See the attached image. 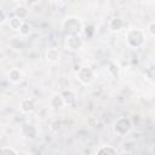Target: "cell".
<instances>
[{
    "label": "cell",
    "mask_w": 155,
    "mask_h": 155,
    "mask_svg": "<svg viewBox=\"0 0 155 155\" xmlns=\"http://www.w3.org/2000/svg\"><path fill=\"white\" fill-rule=\"evenodd\" d=\"M35 109H36V103H35V101L33 98L25 97L19 103V110L23 114H31V113L35 111Z\"/></svg>",
    "instance_id": "cell-7"
},
{
    "label": "cell",
    "mask_w": 155,
    "mask_h": 155,
    "mask_svg": "<svg viewBox=\"0 0 155 155\" xmlns=\"http://www.w3.org/2000/svg\"><path fill=\"white\" fill-rule=\"evenodd\" d=\"M0 154L1 155H17L18 154V150L12 148V147H8V145H5V147H1L0 148Z\"/></svg>",
    "instance_id": "cell-18"
},
{
    "label": "cell",
    "mask_w": 155,
    "mask_h": 155,
    "mask_svg": "<svg viewBox=\"0 0 155 155\" xmlns=\"http://www.w3.org/2000/svg\"><path fill=\"white\" fill-rule=\"evenodd\" d=\"M143 4H153L154 2V0H140Z\"/></svg>",
    "instance_id": "cell-22"
},
{
    "label": "cell",
    "mask_w": 155,
    "mask_h": 155,
    "mask_svg": "<svg viewBox=\"0 0 155 155\" xmlns=\"http://www.w3.org/2000/svg\"><path fill=\"white\" fill-rule=\"evenodd\" d=\"M4 58H5V52L2 50H0V63L4 61Z\"/></svg>",
    "instance_id": "cell-21"
},
{
    "label": "cell",
    "mask_w": 155,
    "mask_h": 155,
    "mask_svg": "<svg viewBox=\"0 0 155 155\" xmlns=\"http://www.w3.org/2000/svg\"><path fill=\"white\" fill-rule=\"evenodd\" d=\"M117 153V149L114 148L113 145H101L97 150H96V154L98 155H109V154H116Z\"/></svg>",
    "instance_id": "cell-14"
},
{
    "label": "cell",
    "mask_w": 155,
    "mask_h": 155,
    "mask_svg": "<svg viewBox=\"0 0 155 155\" xmlns=\"http://www.w3.org/2000/svg\"><path fill=\"white\" fill-rule=\"evenodd\" d=\"M25 1V4L28 5V6H35V5H38L41 0H24Z\"/></svg>",
    "instance_id": "cell-20"
},
{
    "label": "cell",
    "mask_w": 155,
    "mask_h": 155,
    "mask_svg": "<svg viewBox=\"0 0 155 155\" xmlns=\"http://www.w3.org/2000/svg\"><path fill=\"white\" fill-rule=\"evenodd\" d=\"M50 1H51V2H59L61 0H50Z\"/></svg>",
    "instance_id": "cell-23"
},
{
    "label": "cell",
    "mask_w": 155,
    "mask_h": 155,
    "mask_svg": "<svg viewBox=\"0 0 155 155\" xmlns=\"http://www.w3.org/2000/svg\"><path fill=\"white\" fill-rule=\"evenodd\" d=\"M145 34H147V36H149V38H155V21L153 19V21H150L148 24H147V27H145Z\"/></svg>",
    "instance_id": "cell-17"
},
{
    "label": "cell",
    "mask_w": 155,
    "mask_h": 155,
    "mask_svg": "<svg viewBox=\"0 0 155 155\" xmlns=\"http://www.w3.org/2000/svg\"><path fill=\"white\" fill-rule=\"evenodd\" d=\"M108 28H109V30L113 31V33H120V31L125 28V22L122 21V18H119V17L113 18V19L109 22Z\"/></svg>",
    "instance_id": "cell-11"
},
{
    "label": "cell",
    "mask_w": 155,
    "mask_h": 155,
    "mask_svg": "<svg viewBox=\"0 0 155 155\" xmlns=\"http://www.w3.org/2000/svg\"><path fill=\"white\" fill-rule=\"evenodd\" d=\"M13 16L18 17L22 21H27V18L29 16L28 6H25V5H18V6H16V8L13 11Z\"/></svg>",
    "instance_id": "cell-13"
},
{
    "label": "cell",
    "mask_w": 155,
    "mask_h": 155,
    "mask_svg": "<svg viewBox=\"0 0 155 155\" xmlns=\"http://www.w3.org/2000/svg\"><path fill=\"white\" fill-rule=\"evenodd\" d=\"M61 94H62V97H63L64 105L71 107V105L75 104V102H76V94H75V92H74L73 90H69V88H68V90H64V91L61 92Z\"/></svg>",
    "instance_id": "cell-10"
},
{
    "label": "cell",
    "mask_w": 155,
    "mask_h": 155,
    "mask_svg": "<svg viewBox=\"0 0 155 155\" xmlns=\"http://www.w3.org/2000/svg\"><path fill=\"white\" fill-rule=\"evenodd\" d=\"M18 33H19V36H21V38H27V36H29L30 33H31V25L29 24V22L23 21V23H22V25H21Z\"/></svg>",
    "instance_id": "cell-16"
},
{
    "label": "cell",
    "mask_w": 155,
    "mask_h": 155,
    "mask_svg": "<svg viewBox=\"0 0 155 155\" xmlns=\"http://www.w3.org/2000/svg\"><path fill=\"white\" fill-rule=\"evenodd\" d=\"M7 80L11 84H13V85H17V84L22 82V80H23V73H22V70H19L18 68L10 69L8 73H7Z\"/></svg>",
    "instance_id": "cell-9"
},
{
    "label": "cell",
    "mask_w": 155,
    "mask_h": 155,
    "mask_svg": "<svg viewBox=\"0 0 155 155\" xmlns=\"http://www.w3.org/2000/svg\"><path fill=\"white\" fill-rule=\"evenodd\" d=\"M84 40L81 35H65L63 41V47L68 52H78L84 47Z\"/></svg>",
    "instance_id": "cell-4"
},
{
    "label": "cell",
    "mask_w": 155,
    "mask_h": 155,
    "mask_svg": "<svg viewBox=\"0 0 155 155\" xmlns=\"http://www.w3.org/2000/svg\"><path fill=\"white\" fill-rule=\"evenodd\" d=\"M12 1H21V0H12Z\"/></svg>",
    "instance_id": "cell-24"
},
{
    "label": "cell",
    "mask_w": 155,
    "mask_h": 155,
    "mask_svg": "<svg viewBox=\"0 0 155 155\" xmlns=\"http://www.w3.org/2000/svg\"><path fill=\"white\" fill-rule=\"evenodd\" d=\"M6 22H7V15L2 8H0V25H2Z\"/></svg>",
    "instance_id": "cell-19"
},
{
    "label": "cell",
    "mask_w": 155,
    "mask_h": 155,
    "mask_svg": "<svg viewBox=\"0 0 155 155\" xmlns=\"http://www.w3.org/2000/svg\"><path fill=\"white\" fill-rule=\"evenodd\" d=\"M133 127V124L128 116H120L113 124V132L119 137L127 136Z\"/></svg>",
    "instance_id": "cell-3"
},
{
    "label": "cell",
    "mask_w": 155,
    "mask_h": 155,
    "mask_svg": "<svg viewBox=\"0 0 155 155\" xmlns=\"http://www.w3.org/2000/svg\"><path fill=\"white\" fill-rule=\"evenodd\" d=\"M61 30L64 35H81L84 31V23L80 17L70 15L62 21Z\"/></svg>",
    "instance_id": "cell-1"
},
{
    "label": "cell",
    "mask_w": 155,
    "mask_h": 155,
    "mask_svg": "<svg viewBox=\"0 0 155 155\" xmlns=\"http://www.w3.org/2000/svg\"><path fill=\"white\" fill-rule=\"evenodd\" d=\"M50 105L54 109H59V108L64 107V101H63V97H62L61 92L52 93V96L50 97Z\"/></svg>",
    "instance_id": "cell-12"
},
{
    "label": "cell",
    "mask_w": 155,
    "mask_h": 155,
    "mask_svg": "<svg viewBox=\"0 0 155 155\" xmlns=\"http://www.w3.org/2000/svg\"><path fill=\"white\" fill-rule=\"evenodd\" d=\"M19 134L28 140H34L38 137V128L31 124H23L19 128Z\"/></svg>",
    "instance_id": "cell-6"
},
{
    "label": "cell",
    "mask_w": 155,
    "mask_h": 155,
    "mask_svg": "<svg viewBox=\"0 0 155 155\" xmlns=\"http://www.w3.org/2000/svg\"><path fill=\"white\" fill-rule=\"evenodd\" d=\"M76 79L84 86H88V85H91L94 81L96 74H94V71L90 67L84 65V67H80L79 70L76 71Z\"/></svg>",
    "instance_id": "cell-5"
},
{
    "label": "cell",
    "mask_w": 155,
    "mask_h": 155,
    "mask_svg": "<svg viewBox=\"0 0 155 155\" xmlns=\"http://www.w3.org/2000/svg\"><path fill=\"white\" fill-rule=\"evenodd\" d=\"M45 58L48 63H57L61 61L62 58V53L58 48L56 47H50L48 50H46L45 52Z\"/></svg>",
    "instance_id": "cell-8"
},
{
    "label": "cell",
    "mask_w": 155,
    "mask_h": 155,
    "mask_svg": "<svg viewBox=\"0 0 155 155\" xmlns=\"http://www.w3.org/2000/svg\"><path fill=\"white\" fill-rule=\"evenodd\" d=\"M7 21H8V27H10V29H12L13 31H18L19 28H21V25H22V23H23V21L19 19L18 17H16V16H12V17L8 18Z\"/></svg>",
    "instance_id": "cell-15"
},
{
    "label": "cell",
    "mask_w": 155,
    "mask_h": 155,
    "mask_svg": "<svg viewBox=\"0 0 155 155\" xmlns=\"http://www.w3.org/2000/svg\"><path fill=\"white\" fill-rule=\"evenodd\" d=\"M147 40V34L139 28H128L125 31V41L130 48H140L144 46Z\"/></svg>",
    "instance_id": "cell-2"
}]
</instances>
